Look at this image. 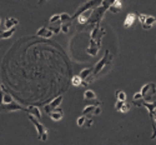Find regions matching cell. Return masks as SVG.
<instances>
[{"instance_id":"cell-21","label":"cell","mask_w":156,"mask_h":145,"mask_svg":"<svg viewBox=\"0 0 156 145\" xmlns=\"http://www.w3.org/2000/svg\"><path fill=\"white\" fill-rule=\"evenodd\" d=\"M84 98L86 99V100H95L96 99V94L94 93L93 90H86L85 93H84Z\"/></svg>"},{"instance_id":"cell-35","label":"cell","mask_w":156,"mask_h":145,"mask_svg":"<svg viewBox=\"0 0 156 145\" xmlns=\"http://www.w3.org/2000/svg\"><path fill=\"white\" fill-rule=\"evenodd\" d=\"M152 116H154V120H155V121H156V114H154V115H152Z\"/></svg>"},{"instance_id":"cell-32","label":"cell","mask_w":156,"mask_h":145,"mask_svg":"<svg viewBox=\"0 0 156 145\" xmlns=\"http://www.w3.org/2000/svg\"><path fill=\"white\" fill-rule=\"evenodd\" d=\"M146 18H147V15H145V14H140L139 15V21L141 23V25L145 23V20H146Z\"/></svg>"},{"instance_id":"cell-15","label":"cell","mask_w":156,"mask_h":145,"mask_svg":"<svg viewBox=\"0 0 156 145\" xmlns=\"http://www.w3.org/2000/svg\"><path fill=\"white\" fill-rule=\"evenodd\" d=\"M25 111L29 113V115H33L34 118H36V119H40L41 118V113L39 110V108H36V107H29V108H27Z\"/></svg>"},{"instance_id":"cell-30","label":"cell","mask_w":156,"mask_h":145,"mask_svg":"<svg viewBox=\"0 0 156 145\" xmlns=\"http://www.w3.org/2000/svg\"><path fill=\"white\" fill-rule=\"evenodd\" d=\"M70 28H71V23H66V24H62L61 25V31L68 34L70 31Z\"/></svg>"},{"instance_id":"cell-24","label":"cell","mask_w":156,"mask_h":145,"mask_svg":"<svg viewBox=\"0 0 156 145\" xmlns=\"http://www.w3.org/2000/svg\"><path fill=\"white\" fill-rule=\"evenodd\" d=\"M15 33V28H12V29H9V30H4L2 33V38L3 39H9L10 36H12V34Z\"/></svg>"},{"instance_id":"cell-23","label":"cell","mask_w":156,"mask_h":145,"mask_svg":"<svg viewBox=\"0 0 156 145\" xmlns=\"http://www.w3.org/2000/svg\"><path fill=\"white\" fill-rule=\"evenodd\" d=\"M83 79L79 76V75H76V76H73V79H71V84H73V86H80V85H83Z\"/></svg>"},{"instance_id":"cell-28","label":"cell","mask_w":156,"mask_h":145,"mask_svg":"<svg viewBox=\"0 0 156 145\" xmlns=\"http://www.w3.org/2000/svg\"><path fill=\"white\" fill-rule=\"evenodd\" d=\"M86 121H87V118H86V116H84V115H81L80 118H77L76 124L79 125V126H85V125H86Z\"/></svg>"},{"instance_id":"cell-7","label":"cell","mask_w":156,"mask_h":145,"mask_svg":"<svg viewBox=\"0 0 156 145\" xmlns=\"http://www.w3.org/2000/svg\"><path fill=\"white\" fill-rule=\"evenodd\" d=\"M61 101H62V95L56 96V98H55L53 101H51L49 105H46V107H45V111H46L48 114H50L54 109H58V107L61 104Z\"/></svg>"},{"instance_id":"cell-19","label":"cell","mask_w":156,"mask_h":145,"mask_svg":"<svg viewBox=\"0 0 156 145\" xmlns=\"http://www.w3.org/2000/svg\"><path fill=\"white\" fill-rule=\"evenodd\" d=\"M93 71H94V69H91V68H86V69H83V70H81V73L79 74V76L83 79V82H85L86 79L90 76V74H93Z\"/></svg>"},{"instance_id":"cell-18","label":"cell","mask_w":156,"mask_h":145,"mask_svg":"<svg viewBox=\"0 0 156 145\" xmlns=\"http://www.w3.org/2000/svg\"><path fill=\"white\" fill-rule=\"evenodd\" d=\"M156 23V19L154 18V16H150V15H147V18H146V20H145V23L142 24V28L144 29H150V28H152V25Z\"/></svg>"},{"instance_id":"cell-25","label":"cell","mask_w":156,"mask_h":145,"mask_svg":"<svg viewBox=\"0 0 156 145\" xmlns=\"http://www.w3.org/2000/svg\"><path fill=\"white\" fill-rule=\"evenodd\" d=\"M116 98H118V101H122V103L126 101V94L124 93L122 90H118V91H116Z\"/></svg>"},{"instance_id":"cell-3","label":"cell","mask_w":156,"mask_h":145,"mask_svg":"<svg viewBox=\"0 0 156 145\" xmlns=\"http://www.w3.org/2000/svg\"><path fill=\"white\" fill-rule=\"evenodd\" d=\"M140 93L142 94V96H144V100H145V101H151L152 95L156 94V85H155L154 83L145 84L144 86H142V89H141Z\"/></svg>"},{"instance_id":"cell-17","label":"cell","mask_w":156,"mask_h":145,"mask_svg":"<svg viewBox=\"0 0 156 145\" xmlns=\"http://www.w3.org/2000/svg\"><path fill=\"white\" fill-rule=\"evenodd\" d=\"M18 23H19V21H18V19H15V18H8V19L5 20V23H4L5 30L12 29V28H14V26H15Z\"/></svg>"},{"instance_id":"cell-29","label":"cell","mask_w":156,"mask_h":145,"mask_svg":"<svg viewBox=\"0 0 156 145\" xmlns=\"http://www.w3.org/2000/svg\"><path fill=\"white\" fill-rule=\"evenodd\" d=\"M61 25L62 24H58V25H51V28H49L51 31H53L54 34H59L61 31Z\"/></svg>"},{"instance_id":"cell-9","label":"cell","mask_w":156,"mask_h":145,"mask_svg":"<svg viewBox=\"0 0 156 145\" xmlns=\"http://www.w3.org/2000/svg\"><path fill=\"white\" fill-rule=\"evenodd\" d=\"M3 110H9V111H15V110H23V111H25L27 110V108H23L21 105H19V104H16L15 101L14 103H11V104H9V105H3Z\"/></svg>"},{"instance_id":"cell-2","label":"cell","mask_w":156,"mask_h":145,"mask_svg":"<svg viewBox=\"0 0 156 145\" xmlns=\"http://www.w3.org/2000/svg\"><path fill=\"white\" fill-rule=\"evenodd\" d=\"M28 118H29V120L34 124V126L36 128V131H37V138L40 139L41 141H46V140H48V131H46V129L44 128V125H43L41 123H39V121H37V119H36V118H34L33 115H29Z\"/></svg>"},{"instance_id":"cell-13","label":"cell","mask_w":156,"mask_h":145,"mask_svg":"<svg viewBox=\"0 0 156 145\" xmlns=\"http://www.w3.org/2000/svg\"><path fill=\"white\" fill-rule=\"evenodd\" d=\"M49 116H50L54 121H59V120L62 119V111H61V109H59V108H58V109H54L53 111L49 114Z\"/></svg>"},{"instance_id":"cell-33","label":"cell","mask_w":156,"mask_h":145,"mask_svg":"<svg viewBox=\"0 0 156 145\" xmlns=\"http://www.w3.org/2000/svg\"><path fill=\"white\" fill-rule=\"evenodd\" d=\"M101 113V108H100V105H98L96 107V109H95V113H94V115H99Z\"/></svg>"},{"instance_id":"cell-5","label":"cell","mask_w":156,"mask_h":145,"mask_svg":"<svg viewBox=\"0 0 156 145\" xmlns=\"http://www.w3.org/2000/svg\"><path fill=\"white\" fill-rule=\"evenodd\" d=\"M96 4H99V2H95V0H93V2H86L79 10H77L75 14L71 16V19H75V18H77V16H80L81 14H84V13H86L87 10H91L93 9V6L94 5H96Z\"/></svg>"},{"instance_id":"cell-8","label":"cell","mask_w":156,"mask_h":145,"mask_svg":"<svg viewBox=\"0 0 156 145\" xmlns=\"http://www.w3.org/2000/svg\"><path fill=\"white\" fill-rule=\"evenodd\" d=\"M100 50V45L95 42V40H90V45L87 46L86 49V53L89 55H91V56H96L98 55V53Z\"/></svg>"},{"instance_id":"cell-31","label":"cell","mask_w":156,"mask_h":145,"mask_svg":"<svg viewBox=\"0 0 156 145\" xmlns=\"http://www.w3.org/2000/svg\"><path fill=\"white\" fill-rule=\"evenodd\" d=\"M140 100H144V96H142V94L139 91V93H136L134 95V101H140Z\"/></svg>"},{"instance_id":"cell-6","label":"cell","mask_w":156,"mask_h":145,"mask_svg":"<svg viewBox=\"0 0 156 145\" xmlns=\"http://www.w3.org/2000/svg\"><path fill=\"white\" fill-rule=\"evenodd\" d=\"M134 104H135V105H137V107H144V108H146L151 118H152V115L155 114L156 101H154V103H146L145 100H140V101H134Z\"/></svg>"},{"instance_id":"cell-26","label":"cell","mask_w":156,"mask_h":145,"mask_svg":"<svg viewBox=\"0 0 156 145\" xmlns=\"http://www.w3.org/2000/svg\"><path fill=\"white\" fill-rule=\"evenodd\" d=\"M11 103H14V99L10 96V94L5 93L4 96H3V105H9V104H11Z\"/></svg>"},{"instance_id":"cell-22","label":"cell","mask_w":156,"mask_h":145,"mask_svg":"<svg viewBox=\"0 0 156 145\" xmlns=\"http://www.w3.org/2000/svg\"><path fill=\"white\" fill-rule=\"evenodd\" d=\"M50 24L51 25H58L61 24V14H55L50 18Z\"/></svg>"},{"instance_id":"cell-12","label":"cell","mask_w":156,"mask_h":145,"mask_svg":"<svg viewBox=\"0 0 156 145\" xmlns=\"http://www.w3.org/2000/svg\"><path fill=\"white\" fill-rule=\"evenodd\" d=\"M53 31H51L49 28H45V26H43V28H40L37 30V33H36V35L37 36H43V38H51L53 36Z\"/></svg>"},{"instance_id":"cell-1","label":"cell","mask_w":156,"mask_h":145,"mask_svg":"<svg viewBox=\"0 0 156 145\" xmlns=\"http://www.w3.org/2000/svg\"><path fill=\"white\" fill-rule=\"evenodd\" d=\"M110 5H111L110 2H102L101 5L93 11V15H91V18H90V20H89V28H93L94 29L96 25L100 24V20L102 19L104 14H105V11L109 10Z\"/></svg>"},{"instance_id":"cell-4","label":"cell","mask_w":156,"mask_h":145,"mask_svg":"<svg viewBox=\"0 0 156 145\" xmlns=\"http://www.w3.org/2000/svg\"><path fill=\"white\" fill-rule=\"evenodd\" d=\"M110 59H111V56H110V50H106V51H105V55H104V58L100 59L99 63L95 65L94 71H93V75L96 76L104 68L106 67V65H109V64H110Z\"/></svg>"},{"instance_id":"cell-34","label":"cell","mask_w":156,"mask_h":145,"mask_svg":"<svg viewBox=\"0 0 156 145\" xmlns=\"http://www.w3.org/2000/svg\"><path fill=\"white\" fill-rule=\"evenodd\" d=\"M91 125H93V119H87V121H86V125H85V126H87V128H89V126H91Z\"/></svg>"},{"instance_id":"cell-27","label":"cell","mask_w":156,"mask_h":145,"mask_svg":"<svg viewBox=\"0 0 156 145\" xmlns=\"http://www.w3.org/2000/svg\"><path fill=\"white\" fill-rule=\"evenodd\" d=\"M71 16L68 14V13H62L61 14V23L62 24H66V23H71Z\"/></svg>"},{"instance_id":"cell-11","label":"cell","mask_w":156,"mask_h":145,"mask_svg":"<svg viewBox=\"0 0 156 145\" xmlns=\"http://www.w3.org/2000/svg\"><path fill=\"white\" fill-rule=\"evenodd\" d=\"M121 8H122V3L120 2V0H114V2L111 3V5H110V8H109V10L111 13H114V14H116V13H119L121 10Z\"/></svg>"},{"instance_id":"cell-14","label":"cell","mask_w":156,"mask_h":145,"mask_svg":"<svg viewBox=\"0 0 156 145\" xmlns=\"http://www.w3.org/2000/svg\"><path fill=\"white\" fill-rule=\"evenodd\" d=\"M135 19H136V15L134 14V13H130V14H127L125 20H124V28H129V26H131L134 24Z\"/></svg>"},{"instance_id":"cell-10","label":"cell","mask_w":156,"mask_h":145,"mask_svg":"<svg viewBox=\"0 0 156 145\" xmlns=\"http://www.w3.org/2000/svg\"><path fill=\"white\" fill-rule=\"evenodd\" d=\"M115 109L120 111V113H127L130 110V104H127L126 101L122 103V101H118L115 104Z\"/></svg>"},{"instance_id":"cell-16","label":"cell","mask_w":156,"mask_h":145,"mask_svg":"<svg viewBox=\"0 0 156 145\" xmlns=\"http://www.w3.org/2000/svg\"><path fill=\"white\" fill-rule=\"evenodd\" d=\"M91 15H93V9H91V10H87L86 13L81 14V15L79 16V23H80V24H86V23L90 20V18H91Z\"/></svg>"},{"instance_id":"cell-20","label":"cell","mask_w":156,"mask_h":145,"mask_svg":"<svg viewBox=\"0 0 156 145\" xmlns=\"http://www.w3.org/2000/svg\"><path fill=\"white\" fill-rule=\"evenodd\" d=\"M96 107H98V105H96ZM96 107H95V105H87V107L84 108V110H83V115H84V116H87V115H90V114H94Z\"/></svg>"}]
</instances>
